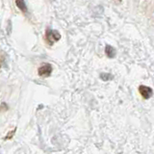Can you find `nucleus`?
Instances as JSON below:
<instances>
[{"mask_svg":"<svg viewBox=\"0 0 154 154\" xmlns=\"http://www.w3.org/2000/svg\"><path fill=\"white\" fill-rule=\"evenodd\" d=\"M0 66H1V61H0Z\"/></svg>","mask_w":154,"mask_h":154,"instance_id":"obj_8","label":"nucleus"},{"mask_svg":"<svg viewBox=\"0 0 154 154\" xmlns=\"http://www.w3.org/2000/svg\"><path fill=\"white\" fill-rule=\"evenodd\" d=\"M139 91L140 94H141V95L143 96V97L144 99H148L150 98L152 94H153V91L151 88H149V87H146L144 85H141L139 87Z\"/></svg>","mask_w":154,"mask_h":154,"instance_id":"obj_3","label":"nucleus"},{"mask_svg":"<svg viewBox=\"0 0 154 154\" xmlns=\"http://www.w3.org/2000/svg\"><path fill=\"white\" fill-rule=\"evenodd\" d=\"M119 2H120V1H122V0H119Z\"/></svg>","mask_w":154,"mask_h":154,"instance_id":"obj_9","label":"nucleus"},{"mask_svg":"<svg viewBox=\"0 0 154 154\" xmlns=\"http://www.w3.org/2000/svg\"><path fill=\"white\" fill-rule=\"evenodd\" d=\"M116 53H117V51H116L115 47H113L112 45H107L105 47V54L107 55L108 58H115L116 57Z\"/></svg>","mask_w":154,"mask_h":154,"instance_id":"obj_4","label":"nucleus"},{"mask_svg":"<svg viewBox=\"0 0 154 154\" xmlns=\"http://www.w3.org/2000/svg\"><path fill=\"white\" fill-rule=\"evenodd\" d=\"M45 38L46 42H48V45H52L55 42H58L61 38L60 33L56 30H51V29H47L45 33Z\"/></svg>","mask_w":154,"mask_h":154,"instance_id":"obj_1","label":"nucleus"},{"mask_svg":"<svg viewBox=\"0 0 154 154\" xmlns=\"http://www.w3.org/2000/svg\"><path fill=\"white\" fill-rule=\"evenodd\" d=\"M16 5L21 12H24V13L27 12V6L24 0H16Z\"/></svg>","mask_w":154,"mask_h":154,"instance_id":"obj_5","label":"nucleus"},{"mask_svg":"<svg viewBox=\"0 0 154 154\" xmlns=\"http://www.w3.org/2000/svg\"><path fill=\"white\" fill-rule=\"evenodd\" d=\"M52 66L50 64H45V65H42L41 67H38V76H41V77H48V76H50V74L52 73Z\"/></svg>","mask_w":154,"mask_h":154,"instance_id":"obj_2","label":"nucleus"},{"mask_svg":"<svg viewBox=\"0 0 154 154\" xmlns=\"http://www.w3.org/2000/svg\"><path fill=\"white\" fill-rule=\"evenodd\" d=\"M100 78L101 80L103 81H109V80H112L114 78V76L110 73H106V72H103V73L100 74Z\"/></svg>","mask_w":154,"mask_h":154,"instance_id":"obj_6","label":"nucleus"},{"mask_svg":"<svg viewBox=\"0 0 154 154\" xmlns=\"http://www.w3.org/2000/svg\"><path fill=\"white\" fill-rule=\"evenodd\" d=\"M14 132H16V129H14V130H13V131H11V133H10L9 135H7V136H6V138H5V140H9V139H11L12 137H13V135L14 134Z\"/></svg>","mask_w":154,"mask_h":154,"instance_id":"obj_7","label":"nucleus"}]
</instances>
